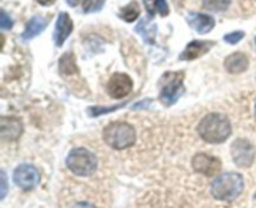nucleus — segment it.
Here are the masks:
<instances>
[{
  "label": "nucleus",
  "mask_w": 256,
  "mask_h": 208,
  "mask_svg": "<svg viewBox=\"0 0 256 208\" xmlns=\"http://www.w3.org/2000/svg\"><path fill=\"white\" fill-rule=\"evenodd\" d=\"M200 137L208 144H222L232 135V124L222 114H209L198 126Z\"/></svg>",
  "instance_id": "obj_1"
},
{
  "label": "nucleus",
  "mask_w": 256,
  "mask_h": 208,
  "mask_svg": "<svg viewBox=\"0 0 256 208\" xmlns=\"http://www.w3.org/2000/svg\"><path fill=\"white\" fill-rule=\"evenodd\" d=\"M244 190V179L236 172H225L212 181V195L219 201H235Z\"/></svg>",
  "instance_id": "obj_2"
},
{
  "label": "nucleus",
  "mask_w": 256,
  "mask_h": 208,
  "mask_svg": "<svg viewBox=\"0 0 256 208\" xmlns=\"http://www.w3.org/2000/svg\"><path fill=\"white\" fill-rule=\"evenodd\" d=\"M104 141L114 150H125L132 147L136 141V132L126 122H112L104 129Z\"/></svg>",
  "instance_id": "obj_3"
},
{
  "label": "nucleus",
  "mask_w": 256,
  "mask_h": 208,
  "mask_svg": "<svg viewBox=\"0 0 256 208\" xmlns=\"http://www.w3.org/2000/svg\"><path fill=\"white\" fill-rule=\"evenodd\" d=\"M66 167L76 176H92L98 169V159L89 150L79 147L69 152L66 157Z\"/></svg>",
  "instance_id": "obj_4"
},
{
  "label": "nucleus",
  "mask_w": 256,
  "mask_h": 208,
  "mask_svg": "<svg viewBox=\"0 0 256 208\" xmlns=\"http://www.w3.org/2000/svg\"><path fill=\"white\" fill-rule=\"evenodd\" d=\"M184 74L182 72H165L160 80V101L165 106H172L184 92Z\"/></svg>",
  "instance_id": "obj_5"
},
{
  "label": "nucleus",
  "mask_w": 256,
  "mask_h": 208,
  "mask_svg": "<svg viewBox=\"0 0 256 208\" xmlns=\"http://www.w3.org/2000/svg\"><path fill=\"white\" fill-rule=\"evenodd\" d=\"M232 157L234 164L242 169H248L255 161V147L245 139H238L232 145Z\"/></svg>",
  "instance_id": "obj_6"
},
{
  "label": "nucleus",
  "mask_w": 256,
  "mask_h": 208,
  "mask_svg": "<svg viewBox=\"0 0 256 208\" xmlns=\"http://www.w3.org/2000/svg\"><path fill=\"white\" fill-rule=\"evenodd\" d=\"M12 180L14 184L22 191H32L39 185L40 174L32 165L22 164L15 169Z\"/></svg>",
  "instance_id": "obj_7"
},
{
  "label": "nucleus",
  "mask_w": 256,
  "mask_h": 208,
  "mask_svg": "<svg viewBox=\"0 0 256 208\" xmlns=\"http://www.w3.org/2000/svg\"><path fill=\"white\" fill-rule=\"evenodd\" d=\"M192 165L195 172L204 175L206 177L215 176L222 170V161L218 157L210 156L208 154L195 155Z\"/></svg>",
  "instance_id": "obj_8"
},
{
  "label": "nucleus",
  "mask_w": 256,
  "mask_h": 208,
  "mask_svg": "<svg viewBox=\"0 0 256 208\" xmlns=\"http://www.w3.org/2000/svg\"><path fill=\"white\" fill-rule=\"evenodd\" d=\"M132 89V81L126 74H114L108 82V94L112 99L128 96Z\"/></svg>",
  "instance_id": "obj_9"
},
{
  "label": "nucleus",
  "mask_w": 256,
  "mask_h": 208,
  "mask_svg": "<svg viewBox=\"0 0 256 208\" xmlns=\"http://www.w3.org/2000/svg\"><path fill=\"white\" fill-rule=\"evenodd\" d=\"M22 134V125L19 119L2 116L0 119V137L5 142L16 141Z\"/></svg>",
  "instance_id": "obj_10"
},
{
  "label": "nucleus",
  "mask_w": 256,
  "mask_h": 208,
  "mask_svg": "<svg viewBox=\"0 0 256 208\" xmlns=\"http://www.w3.org/2000/svg\"><path fill=\"white\" fill-rule=\"evenodd\" d=\"M215 45L214 41H208V40H194L182 51L180 55V60H185V61H192V60L198 59V57L202 56L206 54L210 49Z\"/></svg>",
  "instance_id": "obj_11"
},
{
  "label": "nucleus",
  "mask_w": 256,
  "mask_h": 208,
  "mask_svg": "<svg viewBox=\"0 0 256 208\" xmlns=\"http://www.w3.org/2000/svg\"><path fill=\"white\" fill-rule=\"evenodd\" d=\"M72 31V21L66 12H60L58 16L56 25H55L54 31V41L56 46H62L65 40L69 37Z\"/></svg>",
  "instance_id": "obj_12"
},
{
  "label": "nucleus",
  "mask_w": 256,
  "mask_h": 208,
  "mask_svg": "<svg viewBox=\"0 0 256 208\" xmlns=\"http://www.w3.org/2000/svg\"><path fill=\"white\" fill-rule=\"evenodd\" d=\"M188 24L199 34H206L214 27V17L208 14H199V12H190L186 16Z\"/></svg>",
  "instance_id": "obj_13"
},
{
  "label": "nucleus",
  "mask_w": 256,
  "mask_h": 208,
  "mask_svg": "<svg viewBox=\"0 0 256 208\" xmlns=\"http://www.w3.org/2000/svg\"><path fill=\"white\" fill-rule=\"evenodd\" d=\"M224 66L232 74H240L249 67V59L242 52H234L225 59Z\"/></svg>",
  "instance_id": "obj_14"
},
{
  "label": "nucleus",
  "mask_w": 256,
  "mask_h": 208,
  "mask_svg": "<svg viewBox=\"0 0 256 208\" xmlns=\"http://www.w3.org/2000/svg\"><path fill=\"white\" fill-rule=\"evenodd\" d=\"M48 26V19L44 16H40V15H36V16L32 17V19L28 21L26 27H25L24 32L22 34V40H30L32 37L38 36L40 32L44 31L45 27Z\"/></svg>",
  "instance_id": "obj_15"
},
{
  "label": "nucleus",
  "mask_w": 256,
  "mask_h": 208,
  "mask_svg": "<svg viewBox=\"0 0 256 208\" xmlns=\"http://www.w3.org/2000/svg\"><path fill=\"white\" fill-rule=\"evenodd\" d=\"M59 69L62 74L64 75H72L78 72L76 61H75V57L72 52H66V54H64L60 57Z\"/></svg>",
  "instance_id": "obj_16"
},
{
  "label": "nucleus",
  "mask_w": 256,
  "mask_h": 208,
  "mask_svg": "<svg viewBox=\"0 0 256 208\" xmlns=\"http://www.w3.org/2000/svg\"><path fill=\"white\" fill-rule=\"evenodd\" d=\"M136 31L144 37V40L148 44H152V42H154L155 31H156V26H155L154 24H152V22H149L145 19L142 20V21L138 24Z\"/></svg>",
  "instance_id": "obj_17"
},
{
  "label": "nucleus",
  "mask_w": 256,
  "mask_h": 208,
  "mask_svg": "<svg viewBox=\"0 0 256 208\" xmlns=\"http://www.w3.org/2000/svg\"><path fill=\"white\" fill-rule=\"evenodd\" d=\"M120 17L126 22L135 21L140 15V6L136 1H132L120 10Z\"/></svg>",
  "instance_id": "obj_18"
},
{
  "label": "nucleus",
  "mask_w": 256,
  "mask_h": 208,
  "mask_svg": "<svg viewBox=\"0 0 256 208\" xmlns=\"http://www.w3.org/2000/svg\"><path fill=\"white\" fill-rule=\"evenodd\" d=\"M230 2L232 0H202L205 9L215 12L225 11L229 7Z\"/></svg>",
  "instance_id": "obj_19"
},
{
  "label": "nucleus",
  "mask_w": 256,
  "mask_h": 208,
  "mask_svg": "<svg viewBox=\"0 0 256 208\" xmlns=\"http://www.w3.org/2000/svg\"><path fill=\"white\" fill-rule=\"evenodd\" d=\"M105 0H82L84 12H96L104 6Z\"/></svg>",
  "instance_id": "obj_20"
},
{
  "label": "nucleus",
  "mask_w": 256,
  "mask_h": 208,
  "mask_svg": "<svg viewBox=\"0 0 256 208\" xmlns=\"http://www.w3.org/2000/svg\"><path fill=\"white\" fill-rule=\"evenodd\" d=\"M125 104H126V102H124V104H122V105H115V106H112V107H90L89 115L90 116L95 117V116H99V115L109 114V112H112V111H115V110L122 107Z\"/></svg>",
  "instance_id": "obj_21"
},
{
  "label": "nucleus",
  "mask_w": 256,
  "mask_h": 208,
  "mask_svg": "<svg viewBox=\"0 0 256 208\" xmlns=\"http://www.w3.org/2000/svg\"><path fill=\"white\" fill-rule=\"evenodd\" d=\"M154 10L159 12L162 16H166L169 14V6L166 0H154Z\"/></svg>",
  "instance_id": "obj_22"
},
{
  "label": "nucleus",
  "mask_w": 256,
  "mask_h": 208,
  "mask_svg": "<svg viewBox=\"0 0 256 208\" xmlns=\"http://www.w3.org/2000/svg\"><path fill=\"white\" fill-rule=\"evenodd\" d=\"M244 36H245L244 31H234V32H230V34L225 35L224 40L226 42H229V44L235 45V44H238V42H239Z\"/></svg>",
  "instance_id": "obj_23"
},
{
  "label": "nucleus",
  "mask_w": 256,
  "mask_h": 208,
  "mask_svg": "<svg viewBox=\"0 0 256 208\" xmlns=\"http://www.w3.org/2000/svg\"><path fill=\"white\" fill-rule=\"evenodd\" d=\"M0 27L2 30H9L12 27V19L4 10L2 11V16H0Z\"/></svg>",
  "instance_id": "obj_24"
},
{
  "label": "nucleus",
  "mask_w": 256,
  "mask_h": 208,
  "mask_svg": "<svg viewBox=\"0 0 256 208\" xmlns=\"http://www.w3.org/2000/svg\"><path fill=\"white\" fill-rule=\"evenodd\" d=\"M2 175V189H0V200H4L5 196H6L8 192V180H6V175H5L4 171L0 172Z\"/></svg>",
  "instance_id": "obj_25"
},
{
  "label": "nucleus",
  "mask_w": 256,
  "mask_h": 208,
  "mask_svg": "<svg viewBox=\"0 0 256 208\" xmlns=\"http://www.w3.org/2000/svg\"><path fill=\"white\" fill-rule=\"evenodd\" d=\"M144 5L146 7L148 12H149L150 16H154L155 10H154V0H144Z\"/></svg>",
  "instance_id": "obj_26"
},
{
  "label": "nucleus",
  "mask_w": 256,
  "mask_h": 208,
  "mask_svg": "<svg viewBox=\"0 0 256 208\" xmlns=\"http://www.w3.org/2000/svg\"><path fill=\"white\" fill-rule=\"evenodd\" d=\"M149 104H152V100H142V102H138L132 106V110H138V109H145Z\"/></svg>",
  "instance_id": "obj_27"
},
{
  "label": "nucleus",
  "mask_w": 256,
  "mask_h": 208,
  "mask_svg": "<svg viewBox=\"0 0 256 208\" xmlns=\"http://www.w3.org/2000/svg\"><path fill=\"white\" fill-rule=\"evenodd\" d=\"M70 208H95L92 205L88 204V202H79V204H75L74 206Z\"/></svg>",
  "instance_id": "obj_28"
},
{
  "label": "nucleus",
  "mask_w": 256,
  "mask_h": 208,
  "mask_svg": "<svg viewBox=\"0 0 256 208\" xmlns=\"http://www.w3.org/2000/svg\"><path fill=\"white\" fill-rule=\"evenodd\" d=\"M40 5H44V6H50L55 2V0H36Z\"/></svg>",
  "instance_id": "obj_29"
},
{
  "label": "nucleus",
  "mask_w": 256,
  "mask_h": 208,
  "mask_svg": "<svg viewBox=\"0 0 256 208\" xmlns=\"http://www.w3.org/2000/svg\"><path fill=\"white\" fill-rule=\"evenodd\" d=\"M66 1H68V4L70 5V6H76V5L79 4L80 0H66Z\"/></svg>",
  "instance_id": "obj_30"
},
{
  "label": "nucleus",
  "mask_w": 256,
  "mask_h": 208,
  "mask_svg": "<svg viewBox=\"0 0 256 208\" xmlns=\"http://www.w3.org/2000/svg\"><path fill=\"white\" fill-rule=\"evenodd\" d=\"M255 117H256V107H255Z\"/></svg>",
  "instance_id": "obj_31"
}]
</instances>
